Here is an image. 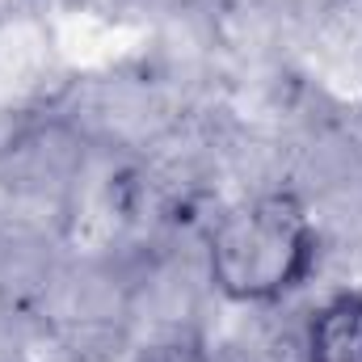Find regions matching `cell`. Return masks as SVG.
<instances>
[{"instance_id": "6da1fadb", "label": "cell", "mask_w": 362, "mask_h": 362, "mask_svg": "<svg viewBox=\"0 0 362 362\" xmlns=\"http://www.w3.org/2000/svg\"><path fill=\"white\" fill-rule=\"evenodd\" d=\"M206 266L232 303H274L316 266V228L299 194L278 189L232 206L206 245Z\"/></svg>"}, {"instance_id": "7a4b0ae2", "label": "cell", "mask_w": 362, "mask_h": 362, "mask_svg": "<svg viewBox=\"0 0 362 362\" xmlns=\"http://www.w3.org/2000/svg\"><path fill=\"white\" fill-rule=\"evenodd\" d=\"M308 362H362V295H333L312 316Z\"/></svg>"}]
</instances>
